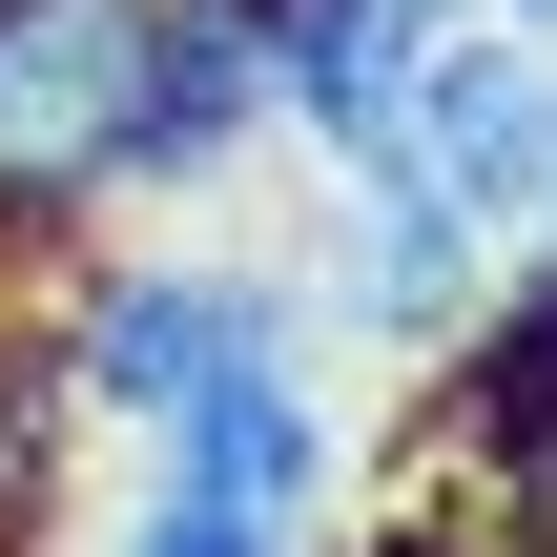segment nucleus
Returning <instances> with one entry per match:
<instances>
[{
    "label": "nucleus",
    "instance_id": "1",
    "mask_svg": "<svg viewBox=\"0 0 557 557\" xmlns=\"http://www.w3.org/2000/svg\"><path fill=\"white\" fill-rule=\"evenodd\" d=\"M83 475H103L83 496V557H331L351 475H372V393H351V351L310 310L248 372H207L165 434H103Z\"/></svg>",
    "mask_w": 557,
    "mask_h": 557
},
{
    "label": "nucleus",
    "instance_id": "2",
    "mask_svg": "<svg viewBox=\"0 0 557 557\" xmlns=\"http://www.w3.org/2000/svg\"><path fill=\"white\" fill-rule=\"evenodd\" d=\"M124 103H145V0H0V269L124 227Z\"/></svg>",
    "mask_w": 557,
    "mask_h": 557
},
{
    "label": "nucleus",
    "instance_id": "3",
    "mask_svg": "<svg viewBox=\"0 0 557 557\" xmlns=\"http://www.w3.org/2000/svg\"><path fill=\"white\" fill-rule=\"evenodd\" d=\"M289 145V83H269V0H145V103H124V227L165 207H227L248 165Z\"/></svg>",
    "mask_w": 557,
    "mask_h": 557
},
{
    "label": "nucleus",
    "instance_id": "4",
    "mask_svg": "<svg viewBox=\"0 0 557 557\" xmlns=\"http://www.w3.org/2000/svg\"><path fill=\"white\" fill-rule=\"evenodd\" d=\"M413 434L496 496V537H517V557H557V248L455 331V351H413Z\"/></svg>",
    "mask_w": 557,
    "mask_h": 557
},
{
    "label": "nucleus",
    "instance_id": "5",
    "mask_svg": "<svg viewBox=\"0 0 557 557\" xmlns=\"http://www.w3.org/2000/svg\"><path fill=\"white\" fill-rule=\"evenodd\" d=\"M496 21H517V41H557V0H496Z\"/></svg>",
    "mask_w": 557,
    "mask_h": 557
}]
</instances>
